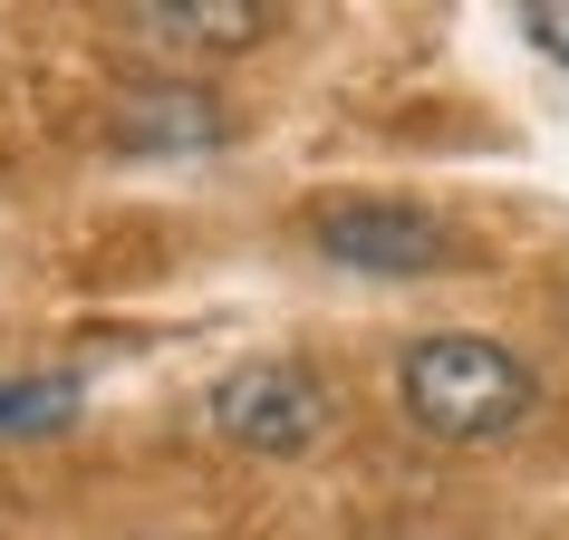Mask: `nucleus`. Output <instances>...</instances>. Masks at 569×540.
<instances>
[{
	"instance_id": "nucleus-2",
	"label": "nucleus",
	"mask_w": 569,
	"mask_h": 540,
	"mask_svg": "<svg viewBox=\"0 0 569 540\" xmlns=\"http://www.w3.org/2000/svg\"><path fill=\"white\" fill-rule=\"evenodd\" d=\"M203 416H212V434H222V444L300 453V444H319V434H329V387H319L309 367H290V358H251V367H232V377L203 396Z\"/></svg>"
},
{
	"instance_id": "nucleus-1",
	"label": "nucleus",
	"mask_w": 569,
	"mask_h": 540,
	"mask_svg": "<svg viewBox=\"0 0 569 540\" xmlns=\"http://www.w3.org/2000/svg\"><path fill=\"white\" fill-rule=\"evenodd\" d=\"M396 387H406V416H416L435 444H482V434H511V424L531 416V367L511 358L502 338H482V329L416 338L406 367H396Z\"/></svg>"
},
{
	"instance_id": "nucleus-4",
	"label": "nucleus",
	"mask_w": 569,
	"mask_h": 540,
	"mask_svg": "<svg viewBox=\"0 0 569 540\" xmlns=\"http://www.w3.org/2000/svg\"><path fill=\"white\" fill-rule=\"evenodd\" d=\"M126 30L164 39V49H241V39L270 30V10L261 0H136Z\"/></svg>"
},
{
	"instance_id": "nucleus-5",
	"label": "nucleus",
	"mask_w": 569,
	"mask_h": 540,
	"mask_svg": "<svg viewBox=\"0 0 569 540\" xmlns=\"http://www.w3.org/2000/svg\"><path fill=\"white\" fill-rule=\"evenodd\" d=\"M212 136H222V117L193 88H136L117 107V146H212Z\"/></svg>"
},
{
	"instance_id": "nucleus-7",
	"label": "nucleus",
	"mask_w": 569,
	"mask_h": 540,
	"mask_svg": "<svg viewBox=\"0 0 569 540\" xmlns=\"http://www.w3.org/2000/svg\"><path fill=\"white\" fill-rule=\"evenodd\" d=\"M521 30H531L540 49H550V59L569 68V0H531V10H521Z\"/></svg>"
},
{
	"instance_id": "nucleus-6",
	"label": "nucleus",
	"mask_w": 569,
	"mask_h": 540,
	"mask_svg": "<svg viewBox=\"0 0 569 540\" xmlns=\"http://www.w3.org/2000/svg\"><path fill=\"white\" fill-rule=\"evenodd\" d=\"M78 406H88V387L68 367H49V377H0V434H59Z\"/></svg>"
},
{
	"instance_id": "nucleus-3",
	"label": "nucleus",
	"mask_w": 569,
	"mask_h": 540,
	"mask_svg": "<svg viewBox=\"0 0 569 540\" xmlns=\"http://www.w3.org/2000/svg\"><path fill=\"white\" fill-rule=\"evenodd\" d=\"M319 251L338 270H377V280H406V270H445L453 232L416 203H329L319 212Z\"/></svg>"
}]
</instances>
